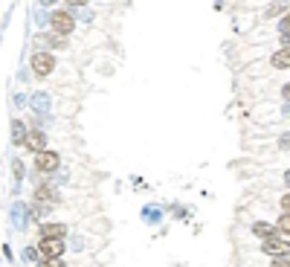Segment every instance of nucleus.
Instances as JSON below:
<instances>
[{
  "mask_svg": "<svg viewBox=\"0 0 290 267\" xmlns=\"http://www.w3.org/2000/svg\"><path fill=\"white\" fill-rule=\"evenodd\" d=\"M38 41L46 44V49H64L67 46V35H58V32H49V35H38Z\"/></svg>",
  "mask_w": 290,
  "mask_h": 267,
  "instance_id": "10",
  "label": "nucleus"
},
{
  "mask_svg": "<svg viewBox=\"0 0 290 267\" xmlns=\"http://www.w3.org/2000/svg\"><path fill=\"white\" fill-rule=\"evenodd\" d=\"M38 253H41V258H61L64 255V241L61 238H41Z\"/></svg>",
  "mask_w": 290,
  "mask_h": 267,
  "instance_id": "6",
  "label": "nucleus"
},
{
  "mask_svg": "<svg viewBox=\"0 0 290 267\" xmlns=\"http://www.w3.org/2000/svg\"><path fill=\"white\" fill-rule=\"evenodd\" d=\"M29 67H32V73L35 76H49L52 70H55V56L49 52V49H38L32 58H29Z\"/></svg>",
  "mask_w": 290,
  "mask_h": 267,
  "instance_id": "1",
  "label": "nucleus"
},
{
  "mask_svg": "<svg viewBox=\"0 0 290 267\" xmlns=\"http://www.w3.org/2000/svg\"><path fill=\"white\" fill-rule=\"evenodd\" d=\"M276 224H278V232H281V235H290V212H281Z\"/></svg>",
  "mask_w": 290,
  "mask_h": 267,
  "instance_id": "16",
  "label": "nucleus"
},
{
  "mask_svg": "<svg viewBox=\"0 0 290 267\" xmlns=\"http://www.w3.org/2000/svg\"><path fill=\"white\" fill-rule=\"evenodd\" d=\"M270 267H290V255H278V258H273Z\"/></svg>",
  "mask_w": 290,
  "mask_h": 267,
  "instance_id": "21",
  "label": "nucleus"
},
{
  "mask_svg": "<svg viewBox=\"0 0 290 267\" xmlns=\"http://www.w3.org/2000/svg\"><path fill=\"white\" fill-rule=\"evenodd\" d=\"M12 142L15 145H23V137H26V125H23L21 119H12Z\"/></svg>",
  "mask_w": 290,
  "mask_h": 267,
  "instance_id": "13",
  "label": "nucleus"
},
{
  "mask_svg": "<svg viewBox=\"0 0 290 267\" xmlns=\"http://www.w3.org/2000/svg\"><path fill=\"white\" fill-rule=\"evenodd\" d=\"M15 104H18V108H23V104H29V96H21V93H18V96H15Z\"/></svg>",
  "mask_w": 290,
  "mask_h": 267,
  "instance_id": "22",
  "label": "nucleus"
},
{
  "mask_svg": "<svg viewBox=\"0 0 290 267\" xmlns=\"http://www.w3.org/2000/svg\"><path fill=\"white\" fill-rule=\"evenodd\" d=\"M29 104H32L38 114H46V111H49V104H52V99H49L46 93H35V96H29Z\"/></svg>",
  "mask_w": 290,
  "mask_h": 267,
  "instance_id": "12",
  "label": "nucleus"
},
{
  "mask_svg": "<svg viewBox=\"0 0 290 267\" xmlns=\"http://www.w3.org/2000/svg\"><path fill=\"white\" fill-rule=\"evenodd\" d=\"M270 67L273 70H290V46H278L270 56Z\"/></svg>",
  "mask_w": 290,
  "mask_h": 267,
  "instance_id": "9",
  "label": "nucleus"
},
{
  "mask_svg": "<svg viewBox=\"0 0 290 267\" xmlns=\"http://www.w3.org/2000/svg\"><path fill=\"white\" fill-rule=\"evenodd\" d=\"M281 99H284V102L290 104V81H287V84H284V87H281Z\"/></svg>",
  "mask_w": 290,
  "mask_h": 267,
  "instance_id": "23",
  "label": "nucleus"
},
{
  "mask_svg": "<svg viewBox=\"0 0 290 267\" xmlns=\"http://www.w3.org/2000/svg\"><path fill=\"white\" fill-rule=\"evenodd\" d=\"M278 35H290V12L284 18H278Z\"/></svg>",
  "mask_w": 290,
  "mask_h": 267,
  "instance_id": "17",
  "label": "nucleus"
},
{
  "mask_svg": "<svg viewBox=\"0 0 290 267\" xmlns=\"http://www.w3.org/2000/svg\"><path fill=\"white\" fill-rule=\"evenodd\" d=\"M70 6H76V9H81V6H87V0H67Z\"/></svg>",
  "mask_w": 290,
  "mask_h": 267,
  "instance_id": "25",
  "label": "nucleus"
},
{
  "mask_svg": "<svg viewBox=\"0 0 290 267\" xmlns=\"http://www.w3.org/2000/svg\"><path fill=\"white\" fill-rule=\"evenodd\" d=\"M142 215L154 224V218H160V209H157V206H145V209H142Z\"/></svg>",
  "mask_w": 290,
  "mask_h": 267,
  "instance_id": "19",
  "label": "nucleus"
},
{
  "mask_svg": "<svg viewBox=\"0 0 290 267\" xmlns=\"http://www.w3.org/2000/svg\"><path fill=\"white\" fill-rule=\"evenodd\" d=\"M253 235H258V238L264 241V238H273V235H281V232H278L276 221H255V224H253Z\"/></svg>",
  "mask_w": 290,
  "mask_h": 267,
  "instance_id": "8",
  "label": "nucleus"
},
{
  "mask_svg": "<svg viewBox=\"0 0 290 267\" xmlns=\"http://www.w3.org/2000/svg\"><path fill=\"white\" fill-rule=\"evenodd\" d=\"M278 46H290V35H278Z\"/></svg>",
  "mask_w": 290,
  "mask_h": 267,
  "instance_id": "24",
  "label": "nucleus"
},
{
  "mask_svg": "<svg viewBox=\"0 0 290 267\" xmlns=\"http://www.w3.org/2000/svg\"><path fill=\"white\" fill-rule=\"evenodd\" d=\"M287 3H284V0H278V3H270V6H267V18H284V15H287Z\"/></svg>",
  "mask_w": 290,
  "mask_h": 267,
  "instance_id": "14",
  "label": "nucleus"
},
{
  "mask_svg": "<svg viewBox=\"0 0 290 267\" xmlns=\"http://www.w3.org/2000/svg\"><path fill=\"white\" fill-rule=\"evenodd\" d=\"M12 177H15L18 183H21L23 177H26V166H23L21 157H15V160H12Z\"/></svg>",
  "mask_w": 290,
  "mask_h": 267,
  "instance_id": "15",
  "label": "nucleus"
},
{
  "mask_svg": "<svg viewBox=\"0 0 290 267\" xmlns=\"http://www.w3.org/2000/svg\"><path fill=\"white\" fill-rule=\"evenodd\" d=\"M64 235H67V224L41 221V238H61V241H64Z\"/></svg>",
  "mask_w": 290,
  "mask_h": 267,
  "instance_id": "7",
  "label": "nucleus"
},
{
  "mask_svg": "<svg viewBox=\"0 0 290 267\" xmlns=\"http://www.w3.org/2000/svg\"><path fill=\"white\" fill-rule=\"evenodd\" d=\"M278 145H281V148H290V134H284V137H281V142H278Z\"/></svg>",
  "mask_w": 290,
  "mask_h": 267,
  "instance_id": "26",
  "label": "nucleus"
},
{
  "mask_svg": "<svg viewBox=\"0 0 290 267\" xmlns=\"http://www.w3.org/2000/svg\"><path fill=\"white\" fill-rule=\"evenodd\" d=\"M61 169V154L58 151H41L35 154V172L38 174H55Z\"/></svg>",
  "mask_w": 290,
  "mask_h": 267,
  "instance_id": "4",
  "label": "nucleus"
},
{
  "mask_svg": "<svg viewBox=\"0 0 290 267\" xmlns=\"http://www.w3.org/2000/svg\"><path fill=\"white\" fill-rule=\"evenodd\" d=\"M281 183H284V186H287V189H290V169H287V172H284V174H281Z\"/></svg>",
  "mask_w": 290,
  "mask_h": 267,
  "instance_id": "27",
  "label": "nucleus"
},
{
  "mask_svg": "<svg viewBox=\"0 0 290 267\" xmlns=\"http://www.w3.org/2000/svg\"><path fill=\"white\" fill-rule=\"evenodd\" d=\"M41 3H44V6H49V3H55V0H41Z\"/></svg>",
  "mask_w": 290,
  "mask_h": 267,
  "instance_id": "28",
  "label": "nucleus"
},
{
  "mask_svg": "<svg viewBox=\"0 0 290 267\" xmlns=\"http://www.w3.org/2000/svg\"><path fill=\"white\" fill-rule=\"evenodd\" d=\"M278 209H281V212H290V192H284V195L278 197Z\"/></svg>",
  "mask_w": 290,
  "mask_h": 267,
  "instance_id": "20",
  "label": "nucleus"
},
{
  "mask_svg": "<svg viewBox=\"0 0 290 267\" xmlns=\"http://www.w3.org/2000/svg\"><path fill=\"white\" fill-rule=\"evenodd\" d=\"M23 148L32 151V154L46 151V134L41 131V128H29V131H26V137H23Z\"/></svg>",
  "mask_w": 290,
  "mask_h": 267,
  "instance_id": "5",
  "label": "nucleus"
},
{
  "mask_svg": "<svg viewBox=\"0 0 290 267\" xmlns=\"http://www.w3.org/2000/svg\"><path fill=\"white\" fill-rule=\"evenodd\" d=\"M38 267H67V264H64L61 258H41V261H38Z\"/></svg>",
  "mask_w": 290,
  "mask_h": 267,
  "instance_id": "18",
  "label": "nucleus"
},
{
  "mask_svg": "<svg viewBox=\"0 0 290 267\" xmlns=\"http://www.w3.org/2000/svg\"><path fill=\"white\" fill-rule=\"evenodd\" d=\"M258 250L270 258H278V255H290V241L287 235H273V238H264L258 244Z\"/></svg>",
  "mask_w": 290,
  "mask_h": 267,
  "instance_id": "2",
  "label": "nucleus"
},
{
  "mask_svg": "<svg viewBox=\"0 0 290 267\" xmlns=\"http://www.w3.org/2000/svg\"><path fill=\"white\" fill-rule=\"evenodd\" d=\"M49 26H52V32H58V35H73L76 18H73V12H67V9H55L49 15Z\"/></svg>",
  "mask_w": 290,
  "mask_h": 267,
  "instance_id": "3",
  "label": "nucleus"
},
{
  "mask_svg": "<svg viewBox=\"0 0 290 267\" xmlns=\"http://www.w3.org/2000/svg\"><path fill=\"white\" fill-rule=\"evenodd\" d=\"M35 200H41V203H55V200H58V192L52 189V186L41 183L38 189H35Z\"/></svg>",
  "mask_w": 290,
  "mask_h": 267,
  "instance_id": "11",
  "label": "nucleus"
}]
</instances>
